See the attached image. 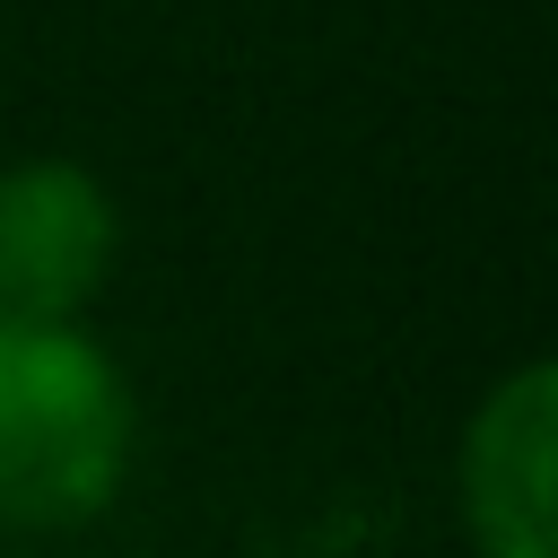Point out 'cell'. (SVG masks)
<instances>
[{"label": "cell", "mask_w": 558, "mask_h": 558, "mask_svg": "<svg viewBox=\"0 0 558 558\" xmlns=\"http://www.w3.org/2000/svg\"><path fill=\"white\" fill-rule=\"evenodd\" d=\"M131 384L78 323H0V532H78L131 480Z\"/></svg>", "instance_id": "1"}, {"label": "cell", "mask_w": 558, "mask_h": 558, "mask_svg": "<svg viewBox=\"0 0 558 558\" xmlns=\"http://www.w3.org/2000/svg\"><path fill=\"white\" fill-rule=\"evenodd\" d=\"M462 532L480 558H558V366L523 357L462 427Z\"/></svg>", "instance_id": "2"}, {"label": "cell", "mask_w": 558, "mask_h": 558, "mask_svg": "<svg viewBox=\"0 0 558 558\" xmlns=\"http://www.w3.org/2000/svg\"><path fill=\"white\" fill-rule=\"evenodd\" d=\"M122 209L70 157L0 166V323H78L113 279Z\"/></svg>", "instance_id": "3"}]
</instances>
